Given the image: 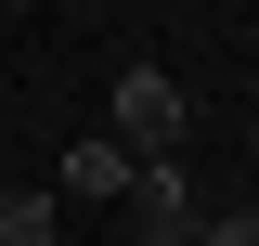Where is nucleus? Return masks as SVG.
I'll return each instance as SVG.
<instances>
[{"label": "nucleus", "instance_id": "f257e3e1", "mask_svg": "<svg viewBox=\"0 0 259 246\" xmlns=\"http://www.w3.org/2000/svg\"><path fill=\"white\" fill-rule=\"evenodd\" d=\"M104 143H117L130 169H168V155H182V78H168V65H117V78H104Z\"/></svg>", "mask_w": 259, "mask_h": 246}, {"label": "nucleus", "instance_id": "f03ea898", "mask_svg": "<svg viewBox=\"0 0 259 246\" xmlns=\"http://www.w3.org/2000/svg\"><path fill=\"white\" fill-rule=\"evenodd\" d=\"M130 220H143V246H194V194H182V155H168V169H130Z\"/></svg>", "mask_w": 259, "mask_h": 246}, {"label": "nucleus", "instance_id": "7ed1b4c3", "mask_svg": "<svg viewBox=\"0 0 259 246\" xmlns=\"http://www.w3.org/2000/svg\"><path fill=\"white\" fill-rule=\"evenodd\" d=\"M65 194H91V208H130V155L104 143V130H78V143H65Z\"/></svg>", "mask_w": 259, "mask_h": 246}, {"label": "nucleus", "instance_id": "20e7f679", "mask_svg": "<svg viewBox=\"0 0 259 246\" xmlns=\"http://www.w3.org/2000/svg\"><path fill=\"white\" fill-rule=\"evenodd\" d=\"M194 246H259V208H207V220H194Z\"/></svg>", "mask_w": 259, "mask_h": 246}, {"label": "nucleus", "instance_id": "39448f33", "mask_svg": "<svg viewBox=\"0 0 259 246\" xmlns=\"http://www.w3.org/2000/svg\"><path fill=\"white\" fill-rule=\"evenodd\" d=\"M0 194H13V169H0Z\"/></svg>", "mask_w": 259, "mask_h": 246}]
</instances>
